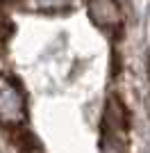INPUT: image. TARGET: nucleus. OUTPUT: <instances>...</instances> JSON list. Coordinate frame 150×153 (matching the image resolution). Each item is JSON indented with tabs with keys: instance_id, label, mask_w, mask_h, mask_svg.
I'll return each mask as SVG.
<instances>
[{
	"instance_id": "nucleus-3",
	"label": "nucleus",
	"mask_w": 150,
	"mask_h": 153,
	"mask_svg": "<svg viewBox=\"0 0 150 153\" xmlns=\"http://www.w3.org/2000/svg\"><path fill=\"white\" fill-rule=\"evenodd\" d=\"M27 5L37 9H59V7L71 5V0H27Z\"/></svg>"
},
{
	"instance_id": "nucleus-1",
	"label": "nucleus",
	"mask_w": 150,
	"mask_h": 153,
	"mask_svg": "<svg viewBox=\"0 0 150 153\" xmlns=\"http://www.w3.org/2000/svg\"><path fill=\"white\" fill-rule=\"evenodd\" d=\"M23 98H21L18 89L9 85V80L5 78L2 82V121L9 126V123H16L18 119H23Z\"/></svg>"
},
{
	"instance_id": "nucleus-2",
	"label": "nucleus",
	"mask_w": 150,
	"mask_h": 153,
	"mask_svg": "<svg viewBox=\"0 0 150 153\" xmlns=\"http://www.w3.org/2000/svg\"><path fill=\"white\" fill-rule=\"evenodd\" d=\"M89 12H91V19L100 25H112L118 21V7L114 5V0H91Z\"/></svg>"
}]
</instances>
